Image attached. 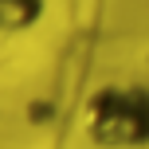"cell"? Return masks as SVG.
<instances>
[{"label": "cell", "instance_id": "2", "mask_svg": "<svg viewBox=\"0 0 149 149\" xmlns=\"http://www.w3.org/2000/svg\"><path fill=\"white\" fill-rule=\"evenodd\" d=\"M47 16V0H0V36H24L39 28Z\"/></svg>", "mask_w": 149, "mask_h": 149}, {"label": "cell", "instance_id": "1", "mask_svg": "<svg viewBox=\"0 0 149 149\" xmlns=\"http://www.w3.org/2000/svg\"><path fill=\"white\" fill-rule=\"evenodd\" d=\"M82 134L94 149H149V86L134 79L98 82L82 102Z\"/></svg>", "mask_w": 149, "mask_h": 149}]
</instances>
